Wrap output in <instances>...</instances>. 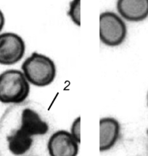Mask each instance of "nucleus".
I'll return each instance as SVG.
<instances>
[{
  "mask_svg": "<svg viewBox=\"0 0 148 156\" xmlns=\"http://www.w3.org/2000/svg\"><path fill=\"white\" fill-rule=\"evenodd\" d=\"M21 71L30 84L36 87L51 85L57 75V67L49 57L34 52L23 61Z\"/></svg>",
  "mask_w": 148,
  "mask_h": 156,
  "instance_id": "obj_1",
  "label": "nucleus"
},
{
  "mask_svg": "<svg viewBox=\"0 0 148 156\" xmlns=\"http://www.w3.org/2000/svg\"><path fill=\"white\" fill-rule=\"evenodd\" d=\"M30 83L21 70L7 69L0 74V102L18 105L30 94Z\"/></svg>",
  "mask_w": 148,
  "mask_h": 156,
  "instance_id": "obj_2",
  "label": "nucleus"
},
{
  "mask_svg": "<svg viewBox=\"0 0 148 156\" xmlns=\"http://www.w3.org/2000/svg\"><path fill=\"white\" fill-rule=\"evenodd\" d=\"M127 27L124 20L112 11H105L99 16V39L108 47H118L124 42Z\"/></svg>",
  "mask_w": 148,
  "mask_h": 156,
  "instance_id": "obj_3",
  "label": "nucleus"
},
{
  "mask_svg": "<svg viewBox=\"0 0 148 156\" xmlns=\"http://www.w3.org/2000/svg\"><path fill=\"white\" fill-rule=\"evenodd\" d=\"M25 44L23 39L16 33L0 34V65H14L23 58Z\"/></svg>",
  "mask_w": 148,
  "mask_h": 156,
  "instance_id": "obj_4",
  "label": "nucleus"
},
{
  "mask_svg": "<svg viewBox=\"0 0 148 156\" xmlns=\"http://www.w3.org/2000/svg\"><path fill=\"white\" fill-rule=\"evenodd\" d=\"M79 143L66 130L55 131L49 137L47 150L49 156H77Z\"/></svg>",
  "mask_w": 148,
  "mask_h": 156,
  "instance_id": "obj_5",
  "label": "nucleus"
},
{
  "mask_svg": "<svg viewBox=\"0 0 148 156\" xmlns=\"http://www.w3.org/2000/svg\"><path fill=\"white\" fill-rule=\"evenodd\" d=\"M17 127L22 132L31 137L42 136L49 131L47 122L41 118L38 112L30 108L23 109Z\"/></svg>",
  "mask_w": 148,
  "mask_h": 156,
  "instance_id": "obj_6",
  "label": "nucleus"
},
{
  "mask_svg": "<svg viewBox=\"0 0 148 156\" xmlns=\"http://www.w3.org/2000/svg\"><path fill=\"white\" fill-rule=\"evenodd\" d=\"M121 124L113 117H105L99 120V151L112 149L121 136Z\"/></svg>",
  "mask_w": 148,
  "mask_h": 156,
  "instance_id": "obj_7",
  "label": "nucleus"
},
{
  "mask_svg": "<svg viewBox=\"0 0 148 156\" xmlns=\"http://www.w3.org/2000/svg\"><path fill=\"white\" fill-rule=\"evenodd\" d=\"M118 15L131 22H140L148 17V0H118L116 3Z\"/></svg>",
  "mask_w": 148,
  "mask_h": 156,
  "instance_id": "obj_8",
  "label": "nucleus"
},
{
  "mask_svg": "<svg viewBox=\"0 0 148 156\" xmlns=\"http://www.w3.org/2000/svg\"><path fill=\"white\" fill-rule=\"evenodd\" d=\"M68 16L77 27L81 26V1L73 0L69 4Z\"/></svg>",
  "mask_w": 148,
  "mask_h": 156,
  "instance_id": "obj_9",
  "label": "nucleus"
},
{
  "mask_svg": "<svg viewBox=\"0 0 148 156\" xmlns=\"http://www.w3.org/2000/svg\"><path fill=\"white\" fill-rule=\"evenodd\" d=\"M78 142L80 144L81 142V118L77 117L72 122L71 130L69 131Z\"/></svg>",
  "mask_w": 148,
  "mask_h": 156,
  "instance_id": "obj_10",
  "label": "nucleus"
},
{
  "mask_svg": "<svg viewBox=\"0 0 148 156\" xmlns=\"http://www.w3.org/2000/svg\"><path fill=\"white\" fill-rule=\"evenodd\" d=\"M5 15H4L2 11L0 10V34H1V31H2L4 27H5Z\"/></svg>",
  "mask_w": 148,
  "mask_h": 156,
  "instance_id": "obj_11",
  "label": "nucleus"
},
{
  "mask_svg": "<svg viewBox=\"0 0 148 156\" xmlns=\"http://www.w3.org/2000/svg\"><path fill=\"white\" fill-rule=\"evenodd\" d=\"M147 104H148V95H147Z\"/></svg>",
  "mask_w": 148,
  "mask_h": 156,
  "instance_id": "obj_12",
  "label": "nucleus"
}]
</instances>
